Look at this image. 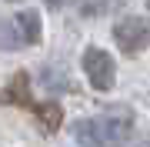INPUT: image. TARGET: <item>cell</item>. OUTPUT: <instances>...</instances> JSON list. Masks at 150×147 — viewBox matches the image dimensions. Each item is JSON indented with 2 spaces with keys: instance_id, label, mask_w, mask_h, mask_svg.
<instances>
[{
  "instance_id": "obj_3",
  "label": "cell",
  "mask_w": 150,
  "mask_h": 147,
  "mask_svg": "<svg viewBox=\"0 0 150 147\" xmlns=\"http://www.w3.org/2000/svg\"><path fill=\"white\" fill-rule=\"evenodd\" d=\"M83 70L90 77L93 90H110L113 80H117V67H113V57L100 47H87L83 50Z\"/></svg>"
},
{
  "instance_id": "obj_7",
  "label": "cell",
  "mask_w": 150,
  "mask_h": 147,
  "mask_svg": "<svg viewBox=\"0 0 150 147\" xmlns=\"http://www.w3.org/2000/svg\"><path fill=\"white\" fill-rule=\"evenodd\" d=\"M74 137H77L80 147H103L100 137H97V131H93V120H80V124L74 127Z\"/></svg>"
},
{
  "instance_id": "obj_2",
  "label": "cell",
  "mask_w": 150,
  "mask_h": 147,
  "mask_svg": "<svg viewBox=\"0 0 150 147\" xmlns=\"http://www.w3.org/2000/svg\"><path fill=\"white\" fill-rule=\"evenodd\" d=\"M93 131H97L103 147H123L130 141V134H134V117L113 110V114H103L93 120Z\"/></svg>"
},
{
  "instance_id": "obj_4",
  "label": "cell",
  "mask_w": 150,
  "mask_h": 147,
  "mask_svg": "<svg viewBox=\"0 0 150 147\" xmlns=\"http://www.w3.org/2000/svg\"><path fill=\"white\" fill-rule=\"evenodd\" d=\"M0 104H17V107H33L30 100V77L23 70L13 74V80L7 84L4 90H0Z\"/></svg>"
},
{
  "instance_id": "obj_1",
  "label": "cell",
  "mask_w": 150,
  "mask_h": 147,
  "mask_svg": "<svg viewBox=\"0 0 150 147\" xmlns=\"http://www.w3.org/2000/svg\"><path fill=\"white\" fill-rule=\"evenodd\" d=\"M113 40H117V47L123 54H140L150 44V20H144V17H123L113 27Z\"/></svg>"
},
{
  "instance_id": "obj_8",
  "label": "cell",
  "mask_w": 150,
  "mask_h": 147,
  "mask_svg": "<svg viewBox=\"0 0 150 147\" xmlns=\"http://www.w3.org/2000/svg\"><path fill=\"white\" fill-rule=\"evenodd\" d=\"M144 147H150V144H144Z\"/></svg>"
},
{
  "instance_id": "obj_5",
  "label": "cell",
  "mask_w": 150,
  "mask_h": 147,
  "mask_svg": "<svg viewBox=\"0 0 150 147\" xmlns=\"http://www.w3.org/2000/svg\"><path fill=\"white\" fill-rule=\"evenodd\" d=\"M13 27L20 33V44H40V13H33V10L17 13Z\"/></svg>"
},
{
  "instance_id": "obj_6",
  "label": "cell",
  "mask_w": 150,
  "mask_h": 147,
  "mask_svg": "<svg viewBox=\"0 0 150 147\" xmlns=\"http://www.w3.org/2000/svg\"><path fill=\"white\" fill-rule=\"evenodd\" d=\"M33 114H37V124H40V131H47V134H54L60 131V120H64V110H60V104H40V107H33Z\"/></svg>"
}]
</instances>
